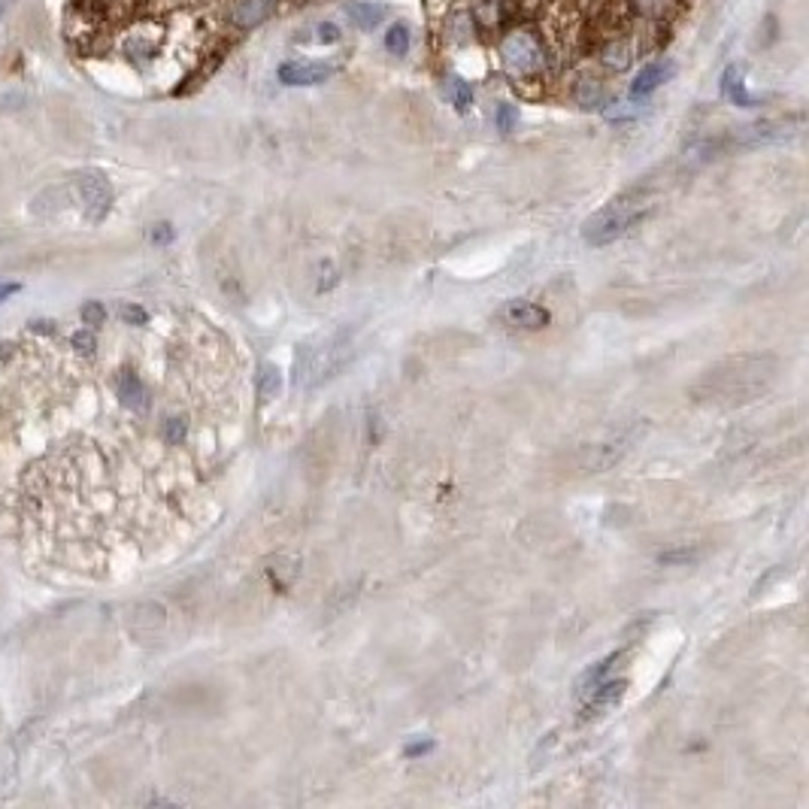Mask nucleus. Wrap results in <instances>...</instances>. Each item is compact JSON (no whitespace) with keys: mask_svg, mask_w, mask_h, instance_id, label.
I'll list each match as a JSON object with an SVG mask.
<instances>
[{"mask_svg":"<svg viewBox=\"0 0 809 809\" xmlns=\"http://www.w3.org/2000/svg\"><path fill=\"white\" fill-rule=\"evenodd\" d=\"M352 358V334L337 331L316 346H303L297 355V373L294 382L303 388H316L328 379H334Z\"/></svg>","mask_w":809,"mask_h":809,"instance_id":"nucleus-1","label":"nucleus"},{"mask_svg":"<svg viewBox=\"0 0 809 809\" xmlns=\"http://www.w3.org/2000/svg\"><path fill=\"white\" fill-rule=\"evenodd\" d=\"M497 55L510 79H537L549 61L546 43L534 28H510L497 43Z\"/></svg>","mask_w":809,"mask_h":809,"instance_id":"nucleus-2","label":"nucleus"},{"mask_svg":"<svg viewBox=\"0 0 809 809\" xmlns=\"http://www.w3.org/2000/svg\"><path fill=\"white\" fill-rule=\"evenodd\" d=\"M640 219H643V210H640L637 200L622 197V200H613L610 207H603L600 213H594V216L585 222L582 237H585V243H591V246H606V243L619 240L622 234H628Z\"/></svg>","mask_w":809,"mask_h":809,"instance_id":"nucleus-3","label":"nucleus"},{"mask_svg":"<svg viewBox=\"0 0 809 809\" xmlns=\"http://www.w3.org/2000/svg\"><path fill=\"white\" fill-rule=\"evenodd\" d=\"M76 194L82 200V210L88 216V222H104L110 207H113V185L104 173L97 170H82L73 179Z\"/></svg>","mask_w":809,"mask_h":809,"instance_id":"nucleus-4","label":"nucleus"},{"mask_svg":"<svg viewBox=\"0 0 809 809\" xmlns=\"http://www.w3.org/2000/svg\"><path fill=\"white\" fill-rule=\"evenodd\" d=\"M282 7V0H225V22L234 31H255L267 25Z\"/></svg>","mask_w":809,"mask_h":809,"instance_id":"nucleus-5","label":"nucleus"},{"mask_svg":"<svg viewBox=\"0 0 809 809\" xmlns=\"http://www.w3.org/2000/svg\"><path fill=\"white\" fill-rule=\"evenodd\" d=\"M597 58H600V64L606 70H613V73L628 70L634 64V58H637V40H634V34L613 28L610 34H606V40L600 43Z\"/></svg>","mask_w":809,"mask_h":809,"instance_id":"nucleus-6","label":"nucleus"},{"mask_svg":"<svg viewBox=\"0 0 809 809\" xmlns=\"http://www.w3.org/2000/svg\"><path fill=\"white\" fill-rule=\"evenodd\" d=\"M334 64L325 61H285L276 70V79L288 88H310V85H322L334 76Z\"/></svg>","mask_w":809,"mask_h":809,"instance_id":"nucleus-7","label":"nucleus"},{"mask_svg":"<svg viewBox=\"0 0 809 809\" xmlns=\"http://www.w3.org/2000/svg\"><path fill=\"white\" fill-rule=\"evenodd\" d=\"M676 76V61H670V58H661V61H652V64H646L637 76H634V82H631V100H646L649 94H655L664 82H670Z\"/></svg>","mask_w":809,"mask_h":809,"instance_id":"nucleus-8","label":"nucleus"},{"mask_svg":"<svg viewBox=\"0 0 809 809\" xmlns=\"http://www.w3.org/2000/svg\"><path fill=\"white\" fill-rule=\"evenodd\" d=\"M343 13L358 31H376L388 19V7L379 4V0H349Z\"/></svg>","mask_w":809,"mask_h":809,"instance_id":"nucleus-9","label":"nucleus"},{"mask_svg":"<svg viewBox=\"0 0 809 809\" xmlns=\"http://www.w3.org/2000/svg\"><path fill=\"white\" fill-rule=\"evenodd\" d=\"M722 94L731 100L734 107H743V110H752L758 107V97L746 88V73L740 64H731L722 76Z\"/></svg>","mask_w":809,"mask_h":809,"instance_id":"nucleus-10","label":"nucleus"},{"mask_svg":"<svg viewBox=\"0 0 809 809\" xmlns=\"http://www.w3.org/2000/svg\"><path fill=\"white\" fill-rule=\"evenodd\" d=\"M503 316H507L510 325L516 328H525V331H537V328H546L549 325V310L537 307V303H525V300H516L510 303L507 310H503Z\"/></svg>","mask_w":809,"mask_h":809,"instance_id":"nucleus-11","label":"nucleus"},{"mask_svg":"<svg viewBox=\"0 0 809 809\" xmlns=\"http://www.w3.org/2000/svg\"><path fill=\"white\" fill-rule=\"evenodd\" d=\"M625 688H628V679H603L588 697V710H606V706H616L622 697H625Z\"/></svg>","mask_w":809,"mask_h":809,"instance_id":"nucleus-12","label":"nucleus"},{"mask_svg":"<svg viewBox=\"0 0 809 809\" xmlns=\"http://www.w3.org/2000/svg\"><path fill=\"white\" fill-rule=\"evenodd\" d=\"M573 97H576V104L585 107V110H603L606 107V88L597 76H582L573 88Z\"/></svg>","mask_w":809,"mask_h":809,"instance_id":"nucleus-13","label":"nucleus"},{"mask_svg":"<svg viewBox=\"0 0 809 809\" xmlns=\"http://www.w3.org/2000/svg\"><path fill=\"white\" fill-rule=\"evenodd\" d=\"M625 658V652H616V655H610V658H603L600 664H594L591 670H585L582 676H579V682H576V691H579V697H588L603 679H610V673H613V667L619 664Z\"/></svg>","mask_w":809,"mask_h":809,"instance_id":"nucleus-14","label":"nucleus"},{"mask_svg":"<svg viewBox=\"0 0 809 809\" xmlns=\"http://www.w3.org/2000/svg\"><path fill=\"white\" fill-rule=\"evenodd\" d=\"M634 7V13L646 22H667L670 13L676 10L679 0H628Z\"/></svg>","mask_w":809,"mask_h":809,"instance_id":"nucleus-15","label":"nucleus"},{"mask_svg":"<svg viewBox=\"0 0 809 809\" xmlns=\"http://www.w3.org/2000/svg\"><path fill=\"white\" fill-rule=\"evenodd\" d=\"M446 97H449V104H452L458 113H467L470 104H473V91H470V85H467L464 79H458V76H449V82H446Z\"/></svg>","mask_w":809,"mask_h":809,"instance_id":"nucleus-16","label":"nucleus"},{"mask_svg":"<svg viewBox=\"0 0 809 809\" xmlns=\"http://www.w3.org/2000/svg\"><path fill=\"white\" fill-rule=\"evenodd\" d=\"M385 49L397 58H403L410 52V28L403 22H394L388 31H385Z\"/></svg>","mask_w":809,"mask_h":809,"instance_id":"nucleus-17","label":"nucleus"},{"mask_svg":"<svg viewBox=\"0 0 809 809\" xmlns=\"http://www.w3.org/2000/svg\"><path fill=\"white\" fill-rule=\"evenodd\" d=\"M470 16L476 19L479 28H494L497 19H500V4H497V0H473Z\"/></svg>","mask_w":809,"mask_h":809,"instance_id":"nucleus-18","label":"nucleus"},{"mask_svg":"<svg viewBox=\"0 0 809 809\" xmlns=\"http://www.w3.org/2000/svg\"><path fill=\"white\" fill-rule=\"evenodd\" d=\"M79 319L85 328H100V325H107V307L100 300H88V303H82Z\"/></svg>","mask_w":809,"mask_h":809,"instance_id":"nucleus-19","label":"nucleus"},{"mask_svg":"<svg viewBox=\"0 0 809 809\" xmlns=\"http://www.w3.org/2000/svg\"><path fill=\"white\" fill-rule=\"evenodd\" d=\"M276 391H279V370L267 364V367H261V376H258V397L264 403H270L276 397Z\"/></svg>","mask_w":809,"mask_h":809,"instance_id":"nucleus-20","label":"nucleus"},{"mask_svg":"<svg viewBox=\"0 0 809 809\" xmlns=\"http://www.w3.org/2000/svg\"><path fill=\"white\" fill-rule=\"evenodd\" d=\"M494 122H497V131H500V134H513L516 125H519V110H516L513 104H500Z\"/></svg>","mask_w":809,"mask_h":809,"instance_id":"nucleus-21","label":"nucleus"},{"mask_svg":"<svg viewBox=\"0 0 809 809\" xmlns=\"http://www.w3.org/2000/svg\"><path fill=\"white\" fill-rule=\"evenodd\" d=\"M119 319L125 325H134V328L149 325V313H146V307H140V303H122V307H119Z\"/></svg>","mask_w":809,"mask_h":809,"instance_id":"nucleus-22","label":"nucleus"},{"mask_svg":"<svg viewBox=\"0 0 809 809\" xmlns=\"http://www.w3.org/2000/svg\"><path fill=\"white\" fill-rule=\"evenodd\" d=\"M313 37H316L319 43H325V46H334V43H340V28H337L334 22H319Z\"/></svg>","mask_w":809,"mask_h":809,"instance_id":"nucleus-23","label":"nucleus"},{"mask_svg":"<svg viewBox=\"0 0 809 809\" xmlns=\"http://www.w3.org/2000/svg\"><path fill=\"white\" fill-rule=\"evenodd\" d=\"M149 240H152L155 246H167V243L173 240V225H167V222H158V225H152V231H149Z\"/></svg>","mask_w":809,"mask_h":809,"instance_id":"nucleus-24","label":"nucleus"},{"mask_svg":"<svg viewBox=\"0 0 809 809\" xmlns=\"http://www.w3.org/2000/svg\"><path fill=\"white\" fill-rule=\"evenodd\" d=\"M434 749V740H419V743H410L407 746V758H419V755H425V752H431Z\"/></svg>","mask_w":809,"mask_h":809,"instance_id":"nucleus-25","label":"nucleus"},{"mask_svg":"<svg viewBox=\"0 0 809 809\" xmlns=\"http://www.w3.org/2000/svg\"><path fill=\"white\" fill-rule=\"evenodd\" d=\"M19 288H22L19 282H0V303H4V300H10V297H13V294L19 291Z\"/></svg>","mask_w":809,"mask_h":809,"instance_id":"nucleus-26","label":"nucleus"},{"mask_svg":"<svg viewBox=\"0 0 809 809\" xmlns=\"http://www.w3.org/2000/svg\"><path fill=\"white\" fill-rule=\"evenodd\" d=\"M0 16H4V7H0Z\"/></svg>","mask_w":809,"mask_h":809,"instance_id":"nucleus-27","label":"nucleus"}]
</instances>
